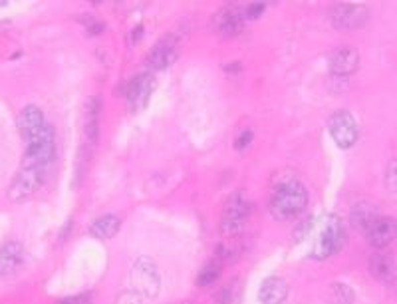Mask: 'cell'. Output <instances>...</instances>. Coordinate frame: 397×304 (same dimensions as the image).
Masks as SVG:
<instances>
[{
    "label": "cell",
    "mask_w": 397,
    "mask_h": 304,
    "mask_svg": "<svg viewBox=\"0 0 397 304\" xmlns=\"http://www.w3.org/2000/svg\"><path fill=\"white\" fill-rule=\"evenodd\" d=\"M396 219L393 217H386V215H377L367 227H365V237L369 241L372 247L376 249H386L389 247L393 239H396Z\"/></svg>",
    "instance_id": "8"
},
{
    "label": "cell",
    "mask_w": 397,
    "mask_h": 304,
    "mask_svg": "<svg viewBox=\"0 0 397 304\" xmlns=\"http://www.w3.org/2000/svg\"><path fill=\"white\" fill-rule=\"evenodd\" d=\"M308 227L314 233V243H312L310 257L314 261H326L332 255L340 253L346 243V231L340 217L336 215H324V217L310 221Z\"/></svg>",
    "instance_id": "1"
},
{
    "label": "cell",
    "mask_w": 397,
    "mask_h": 304,
    "mask_svg": "<svg viewBox=\"0 0 397 304\" xmlns=\"http://www.w3.org/2000/svg\"><path fill=\"white\" fill-rule=\"evenodd\" d=\"M369 272L374 274L379 283L393 284L396 283V262L386 255H374L369 259Z\"/></svg>",
    "instance_id": "16"
},
{
    "label": "cell",
    "mask_w": 397,
    "mask_h": 304,
    "mask_svg": "<svg viewBox=\"0 0 397 304\" xmlns=\"http://www.w3.org/2000/svg\"><path fill=\"white\" fill-rule=\"evenodd\" d=\"M248 217H250V203L243 193H233L226 199L225 209H223V221H221V231L226 237H236L247 227Z\"/></svg>",
    "instance_id": "3"
},
{
    "label": "cell",
    "mask_w": 397,
    "mask_h": 304,
    "mask_svg": "<svg viewBox=\"0 0 397 304\" xmlns=\"http://www.w3.org/2000/svg\"><path fill=\"white\" fill-rule=\"evenodd\" d=\"M119 229H121V219L118 215H104L94 221L90 231L96 239H111L118 235Z\"/></svg>",
    "instance_id": "18"
},
{
    "label": "cell",
    "mask_w": 397,
    "mask_h": 304,
    "mask_svg": "<svg viewBox=\"0 0 397 304\" xmlns=\"http://www.w3.org/2000/svg\"><path fill=\"white\" fill-rule=\"evenodd\" d=\"M245 16L236 6H226L223 11H219L215 18V26L223 36H235L243 30Z\"/></svg>",
    "instance_id": "14"
},
{
    "label": "cell",
    "mask_w": 397,
    "mask_h": 304,
    "mask_svg": "<svg viewBox=\"0 0 397 304\" xmlns=\"http://www.w3.org/2000/svg\"><path fill=\"white\" fill-rule=\"evenodd\" d=\"M219 276H221V265L219 262H211V265H207L203 271L199 272L197 284L199 286H211Z\"/></svg>",
    "instance_id": "21"
},
{
    "label": "cell",
    "mask_w": 397,
    "mask_h": 304,
    "mask_svg": "<svg viewBox=\"0 0 397 304\" xmlns=\"http://www.w3.org/2000/svg\"><path fill=\"white\" fill-rule=\"evenodd\" d=\"M360 66V54L354 48H338L330 56V72L334 76H352Z\"/></svg>",
    "instance_id": "12"
},
{
    "label": "cell",
    "mask_w": 397,
    "mask_h": 304,
    "mask_svg": "<svg viewBox=\"0 0 397 304\" xmlns=\"http://www.w3.org/2000/svg\"><path fill=\"white\" fill-rule=\"evenodd\" d=\"M396 165H397L396 159H391L389 165H387V171H386V187L389 189V191H391V193H396V187H397Z\"/></svg>",
    "instance_id": "23"
},
{
    "label": "cell",
    "mask_w": 397,
    "mask_h": 304,
    "mask_svg": "<svg viewBox=\"0 0 397 304\" xmlns=\"http://www.w3.org/2000/svg\"><path fill=\"white\" fill-rule=\"evenodd\" d=\"M355 294L354 291L343 283H334L328 293V303L330 304H352L354 303Z\"/></svg>",
    "instance_id": "20"
},
{
    "label": "cell",
    "mask_w": 397,
    "mask_h": 304,
    "mask_svg": "<svg viewBox=\"0 0 397 304\" xmlns=\"http://www.w3.org/2000/svg\"><path fill=\"white\" fill-rule=\"evenodd\" d=\"M328 130L332 133L334 142L338 143L342 150H350L355 142H358V123H355L354 116L350 111H336L330 121H328Z\"/></svg>",
    "instance_id": "7"
},
{
    "label": "cell",
    "mask_w": 397,
    "mask_h": 304,
    "mask_svg": "<svg viewBox=\"0 0 397 304\" xmlns=\"http://www.w3.org/2000/svg\"><path fill=\"white\" fill-rule=\"evenodd\" d=\"M267 8V4H262V2H252V4H248L245 12H243V16L247 18V20H255L258 16H262V12Z\"/></svg>",
    "instance_id": "22"
},
{
    "label": "cell",
    "mask_w": 397,
    "mask_h": 304,
    "mask_svg": "<svg viewBox=\"0 0 397 304\" xmlns=\"http://www.w3.org/2000/svg\"><path fill=\"white\" fill-rule=\"evenodd\" d=\"M153 87H155V80L151 74H141L129 84L128 99L133 111H141L147 106L151 94H153Z\"/></svg>",
    "instance_id": "9"
},
{
    "label": "cell",
    "mask_w": 397,
    "mask_h": 304,
    "mask_svg": "<svg viewBox=\"0 0 397 304\" xmlns=\"http://www.w3.org/2000/svg\"><path fill=\"white\" fill-rule=\"evenodd\" d=\"M175 60H177V44H175L173 36H167V38L159 40L147 54V66L151 70H165Z\"/></svg>",
    "instance_id": "10"
},
{
    "label": "cell",
    "mask_w": 397,
    "mask_h": 304,
    "mask_svg": "<svg viewBox=\"0 0 397 304\" xmlns=\"http://www.w3.org/2000/svg\"><path fill=\"white\" fill-rule=\"evenodd\" d=\"M250 142H252V131L247 130L243 131L240 135H238V140L235 142V150H238V152H243L247 145H250Z\"/></svg>",
    "instance_id": "24"
},
{
    "label": "cell",
    "mask_w": 397,
    "mask_h": 304,
    "mask_svg": "<svg viewBox=\"0 0 397 304\" xmlns=\"http://www.w3.org/2000/svg\"><path fill=\"white\" fill-rule=\"evenodd\" d=\"M46 123V118H44V111L38 106H26L18 114V120H16V126H18V131H20L22 140H28L30 135H34L36 131H40Z\"/></svg>",
    "instance_id": "13"
},
{
    "label": "cell",
    "mask_w": 397,
    "mask_h": 304,
    "mask_svg": "<svg viewBox=\"0 0 397 304\" xmlns=\"http://www.w3.org/2000/svg\"><path fill=\"white\" fill-rule=\"evenodd\" d=\"M104 30H106V26L99 24V22H92V24L87 26V34H102Z\"/></svg>",
    "instance_id": "25"
},
{
    "label": "cell",
    "mask_w": 397,
    "mask_h": 304,
    "mask_svg": "<svg viewBox=\"0 0 397 304\" xmlns=\"http://www.w3.org/2000/svg\"><path fill=\"white\" fill-rule=\"evenodd\" d=\"M231 298H233V293L226 288V291H223V294H221V303L223 304H228L231 303Z\"/></svg>",
    "instance_id": "26"
},
{
    "label": "cell",
    "mask_w": 397,
    "mask_h": 304,
    "mask_svg": "<svg viewBox=\"0 0 397 304\" xmlns=\"http://www.w3.org/2000/svg\"><path fill=\"white\" fill-rule=\"evenodd\" d=\"M286 296H288V284L279 276L267 279L258 293V298L262 304H284Z\"/></svg>",
    "instance_id": "15"
},
{
    "label": "cell",
    "mask_w": 397,
    "mask_h": 304,
    "mask_svg": "<svg viewBox=\"0 0 397 304\" xmlns=\"http://www.w3.org/2000/svg\"><path fill=\"white\" fill-rule=\"evenodd\" d=\"M131 283H133L135 294H141L145 298H155L159 293V283H161L155 262L147 257H140L131 269Z\"/></svg>",
    "instance_id": "4"
},
{
    "label": "cell",
    "mask_w": 397,
    "mask_h": 304,
    "mask_svg": "<svg viewBox=\"0 0 397 304\" xmlns=\"http://www.w3.org/2000/svg\"><path fill=\"white\" fill-rule=\"evenodd\" d=\"M367 18H369V12L364 4L342 2L330 11V20L338 30H358L367 22Z\"/></svg>",
    "instance_id": "6"
},
{
    "label": "cell",
    "mask_w": 397,
    "mask_h": 304,
    "mask_svg": "<svg viewBox=\"0 0 397 304\" xmlns=\"http://www.w3.org/2000/svg\"><path fill=\"white\" fill-rule=\"evenodd\" d=\"M87 304H92V303H87Z\"/></svg>",
    "instance_id": "28"
},
{
    "label": "cell",
    "mask_w": 397,
    "mask_h": 304,
    "mask_svg": "<svg viewBox=\"0 0 397 304\" xmlns=\"http://www.w3.org/2000/svg\"><path fill=\"white\" fill-rule=\"evenodd\" d=\"M306 203H308L306 187L300 181L290 179L274 189L272 199H270V213L272 217L280 221L296 219L306 209Z\"/></svg>",
    "instance_id": "2"
},
{
    "label": "cell",
    "mask_w": 397,
    "mask_h": 304,
    "mask_svg": "<svg viewBox=\"0 0 397 304\" xmlns=\"http://www.w3.org/2000/svg\"><path fill=\"white\" fill-rule=\"evenodd\" d=\"M0 6H6V2H0Z\"/></svg>",
    "instance_id": "27"
},
{
    "label": "cell",
    "mask_w": 397,
    "mask_h": 304,
    "mask_svg": "<svg viewBox=\"0 0 397 304\" xmlns=\"http://www.w3.org/2000/svg\"><path fill=\"white\" fill-rule=\"evenodd\" d=\"M24 265V247L16 241H11L0 247V276H12Z\"/></svg>",
    "instance_id": "11"
},
{
    "label": "cell",
    "mask_w": 397,
    "mask_h": 304,
    "mask_svg": "<svg viewBox=\"0 0 397 304\" xmlns=\"http://www.w3.org/2000/svg\"><path fill=\"white\" fill-rule=\"evenodd\" d=\"M377 215H379V211H377L376 207L367 205V203H358V205L352 209V213H350V221H352V225H354L355 229L365 231V227H367Z\"/></svg>",
    "instance_id": "19"
},
{
    "label": "cell",
    "mask_w": 397,
    "mask_h": 304,
    "mask_svg": "<svg viewBox=\"0 0 397 304\" xmlns=\"http://www.w3.org/2000/svg\"><path fill=\"white\" fill-rule=\"evenodd\" d=\"M48 177V171L44 169H34V167H20L16 177L12 179L11 189H8V197L14 203H22L40 189Z\"/></svg>",
    "instance_id": "5"
},
{
    "label": "cell",
    "mask_w": 397,
    "mask_h": 304,
    "mask_svg": "<svg viewBox=\"0 0 397 304\" xmlns=\"http://www.w3.org/2000/svg\"><path fill=\"white\" fill-rule=\"evenodd\" d=\"M99 116H102V102L99 98H90L86 102V123H84V131H86L87 142L94 143L99 138Z\"/></svg>",
    "instance_id": "17"
}]
</instances>
